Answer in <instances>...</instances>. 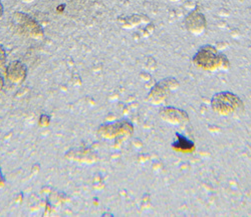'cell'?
Wrapping results in <instances>:
<instances>
[{
	"label": "cell",
	"instance_id": "1",
	"mask_svg": "<svg viewBox=\"0 0 251 217\" xmlns=\"http://www.w3.org/2000/svg\"><path fill=\"white\" fill-rule=\"evenodd\" d=\"M12 22L14 26L23 34L34 40H41L45 36L43 27L30 15L24 12H15L12 14Z\"/></svg>",
	"mask_w": 251,
	"mask_h": 217
},
{
	"label": "cell",
	"instance_id": "2",
	"mask_svg": "<svg viewBox=\"0 0 251 217\" xmlns=\"http://www.w3.org/2000/svg\"><path fill=\"white\" fill-rule=\"evenodd\" d=\"M27 76V67L19 60H14L8 64L6 68V78L12 84L23 83Z\"/></svg>",
	"mask_w": 251,
	"mask_h": 217
},
{
	"label": "cell",
	"instance_id": "3",
	"mask_svg": "<svg viewBox=\"0 0 251 217\" xmlns=\"http://www.w3.org/2000/svg\"><path fill=\"white\" fill-rule=\"evenodd\" d=\"M187 25L192 33H202L205 28V19L202 14H192L187 19Z\"/></svg>",
	"mask_w": 251,
	"mask_h": 217
},
{
	"label": "cell",
	"instance_id": "4",
	"mask_svg": "<svg viewBox=\"0 0 251 217\" xmlns=\"http://www.w3.org/2000/svg\"><path fill=\"white\" fill-rule=\"evenodd\" d=\"M6 61H7L6 49L2 45H0V68L4 66L6 64Z\"/></svg>",
	"mask_w": 251,
	"mask_h": 217
},
{
	"label": "cell",
	"instance_id": "5",
	"mask_svg": "<svg viewBox=\"0 0 251 217\" xmlns=\"http://www.w3.org/2000/svg\"><path fill=\"white\" fill-rule=\"evenodd\" d=\"M50 117L48 116V115H41L40 118H39V125L43 126V127H46L50 124Z\"/></svg>",
	"mask_w": 251,
	"mask_h": 217
},
{
	"label": "cell",
	"instance_id": "6",
	"mask_svg": "<svg viewBox=\"0 0 251 217\" xmlns=\"http://www.w3.org/2000/svg\"><path fill=\"white\" fill-rule=\"evenodd\" d=\"M3 87H4V79H3L2 75L0 74V91L3 89Z\"/></svg>",
	"mask_w": 251,
	"mask_h": 217
},
{
	"label": "cell",
	"instance_id": "7",
	"mask_svg": "<svg viewBox=\"0 0 251 217\" xmlns=\"http://www.w3.org/2000/svg\"><path fill=\"white\" fill-rule=\"evenodd\" d=\"M4 178H3V175H2V172H1V169H0V187H2L4 185Z\"/></svg>",
	"mask_w": 251,
	"mask_h": 217
},
{
	"label": "cell",
	"instance_id": "8",
	"mask_svg": "<svg viewBox=\"0 0 251 217\" xmlns=\"http://www.w3.org/2000/svg\"><path fill=\"white\" fill-rule=\"evenodd\" d=\"M4 15V7H3V4L0 2V19H1Z\"/></svg>",
	"mask_w": 251,
	"mask_h": 217
},
{
	"label": "cell",
	"instance_id": "9",
	"mask_svg": "<svg viewBox=\"0 0 251 217\" xmlns=\"http://www.w3.org/2000/svg\"><path fill=\"white\" fill-rule=\"evenodd\" d=\"M33 1H35V0H22V2L24 3H31Z\"/></svg>",
	"mask_w": 251,
	"mask_h": 217
},
{
	"label": "cell",
	"instance_id": "10",
	"mask_svg": "<svg viewBox=\"0 0 251 217\" xmlns=\"http://www.w3.org/2000/svg\"><path fill=\"white\" fill-rule=\"evenodd\" d=\"M171 1H179V0H171Z\"/></svg>",
	"mask_w": 251,
	"mask_h": 217
}]
</instances>
